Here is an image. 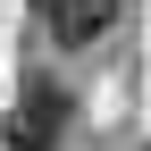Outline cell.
<instances>
[{
  "label": "cell",
  "instance_id": "6da1fadb",
  "mask_svg": "<svg viewBox=\"0 0 151 151\" xmlns=\"http://www.w3.org/2000/svg\"><path fill=\"white\" fill-rule=\"evenodd\" d=\"M67 84H42V76H34V84L25 92H17V109H9V143L17 151H50V143H59L67 134Z\"/></svg>",
  "mask_w": 151,
  "mask_h": 151
},
{
  "label": "cell",
  "instance_id": "7a4b0ae2",
  "mask_svg": "<svg viewBox=\"0 0 151 151\" xmlns=\"http://www.w3.org/2000/svg\"><path fill=\"white\" fill-rule=\"evenodd\" d=\"M109 9L118 0H42V25L59 42H92V34H109Z\"/></svg>",
  "mask_w": 151,
  "mask_h": 151
}]
</instances>
